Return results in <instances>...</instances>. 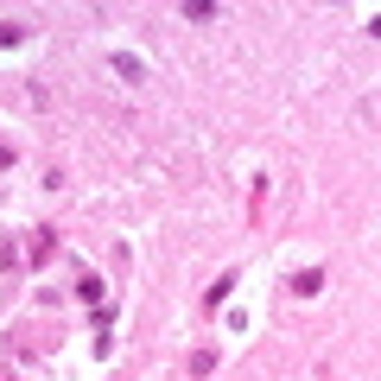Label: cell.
<instances>
[{
  "label": "cell",
  "instance_id": "1",
  "mask_svg": "<svg viewBox=\"0 0 381 381\" xmlns=\"http://www.w3.org/2000/svg\"><path fill=\"white\" fill-rule=\"evenodd\" d=\"M115 70H121V76H127V83H140V76H146V70H140V58H127V51H121V58H115Z\"/></svg>",
  "mask_w": 381,
  "mask_h": 381
}]
</instances>
